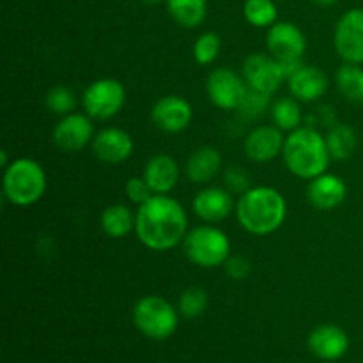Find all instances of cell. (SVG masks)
I'll return each mask as SVG.
<instances>
[{
  "mask_svg": "<svg viewBox=\"0 0 363 363\" xmlns=\"http://www.w3.org/2000/svg\"><path fill=\"white\" fill-rule=\"evenodd\" d=\"M312 354L325 362L340 360L350 350V337L337 325H319L307 339Z\"/></svg>",
  "mask_w": 363,
  "mask_h": 363,
  "instance_id": "d6986e66",
  "label": "cell"
},
{
  "mask_svg": "<svg viewBox=\"0 0 363 363\" xmlns=\"http://www.w3.org/2000/svg\"><path fill=\"white\" fill-rule=\"evenodd\" d=\"M243 16L255 28H269L277 23L279 9L275 0H245Z\"/></svg>",
  "mask_w": 363,
  "mask_h": 363,
  "instance_id": "4316f807",
  "label": "cell"
},
{
  "mask_svg": "<svg viewBox=\"0 0 363 363\" xmlns=\"http://www.w3.org/2000/svg\"><path fill=\"white\" fill-rule=\"evenodd\" d=\"M269 108H272V96L248 87L247 94H245L243 101H241L240 108H238L236 112L240 113L243 119L250 121L262 117Z\"/></svg>",
  "mask_w": 363,
  "mask_h": 363,
  "instance_id": "4dcf8cb0",
  "label": "cell"
},
{
  "mask_svg": "<svg viewBox=\"0 0 363 363\" xmlns=\"http://www.w3.org/2000/svg\"><path fill=\"white\" fill-rule=\"evenodd\" d=\"M9 155H7V151H0V167L2 169H6V167H9Z\"/></svg>",
  "mask_w": 363,
  "mask_h": 363,
  "instance_id": "e575fe53",
  "label": "cell"
},
{
  "mask_svg": "<svg viewBox=\"0 0 363 363\" xmlns=\"http://www.w3.org/2000/svg\"><path fill=\"white\" fill-rule=\"evenodd\" d=\"M222 52V38L216 32H204L199 35L191 48V55L199 66H211Z\"/></svg>",
  "mask_w": 363,
  "mask_h": 363,
  "instance_id": "f1b7e54d",
  "label": "cell"
},
{
  "mask_svg": "<svg viewBox=\"0 0 363 363\" xmlns=\"http://www.w3.org/2000/svg\"><path fill=\"white\" fill-rule=\"evenodd\" d=\"M170 18L183 28H197L208 16V0H165Z\"/></svg>",
  "mask_w": 363,
  "mask_h": 363,
  "instance_id": "603a6c76",
  "label": "cell"
},
{
  "mask_svg": "<svg viewBox=\"0 0 363 363\" xmlns=\"http://www.w3.org/2000/svg\"><path fill=\"white\" fill-rule=\"evenodd\" d=\"M48 188L45 167L34 158H16L4 169L2 191L7 202L28 208L41 201Z\"/></svg>",
  "mask_w": 363,
  "mask_h": 363,
  "instance_id": "277c9868",
  "label": "cell"
},
{
  "mask_svg": "<svg viewBox=\"0 0 363 363\" xmlns=\"http://www.w3.org/2000/svg\"><path fill=\"white\" fill-rule=\"evenodd\" d=\"M307 201L318 211H333L347 199V184L340 176L325 172L307 184Z\"/></svg>",
  "mask_w": 363,
  "mask_h": 363,
  "instance_id": "e0dca14e",
  "label": "cell"
},
{
  "mask_svg": "<svg viewBox=\"0 0 363 363\" xmlns=\"http://www.w3.org/2000/svg\"><path fill=\"white\" fill-rule=\"evenodd\" d=\"M248 85L243 74L230 67H215L206 78V94L208 99L223 112H236L243 101Z\"/></svg>",
  "mask_w": 363,
  "mask_h": 363,
  "instance_id": "ba28073f",
  "label": "cell"
},
{
  "mask_svg": "<svg viewBox=\"0 0 363 363\" xmlns=\"http://www.w3.org/2000/svg\"><path fill=\"white\" fill-rule=\"evenodd\" d=\"M333 48L337 55L350 64L363 66V9H347L333 28Z\"/></svg>",
  "mask_w": 363,
  "mask_h": 363,
  "instance_id": "9c48e42d",
  "label": "cell"
},
{
  "mask_svg": "<svg viewBox=\"0 0 363 363\" xmlns=\"http://www.w3.org/2000/svg\"><path fill=\"white\" fill-rule=\"evenodd\" d=\"M222 167V152L216 147H211V145H202V147L195 149L188 156L186 165H184V174H186L190 183L206 186V184H209L218 176Z\"/></svg>",
  "mask_w": 363,
  "mask_h": 363,
  "instance_id": "44dd1931",
  "label": "cell"
},
{
  "mask_svg": "<svg viewBox=\"0 0 363 363\" xmlns=\"http://www.w3.org/2000/svg\"><path fill=\"white\" fill-rule=\"evenodd\" d=\"M223 272L234 282L247 280L252 275V262L245 255H230L223 264Z\"/></svg>",
  "mask_w": 363,
  "mask_h": 363,
  "instance_id": "836d02e7",
  "label": "cell"
},
{
  "mask_svg": "<svg viewBox=\"0 0 363 363\" xmlns=\"http://www.w3.org/2000/svg\"><path fill=\"white\" fill-rule=\"evenodd\" d=\"M133 325L151 340H167L179 326V311L169 300L156 294L140 298L133 307Z\"/></svg>",
  "mask_w": 363,
  "mask_h": 363,
  "instance_id": "8992f818",
  "label": "cell"
},
{
  "mask_svg": "<svg viewBox=\"0 0 363 363\" xmlns=\"http://www.w3.org/2000/svg\"><path fill=\"white\" fill-rule=\"evenodd\" d=\"M188 230L186 209L170 195H152L137 208L135 236L147 250H172L183 245Z\"/></svg>",
  "mask_w": 363,
  "mask_h": 363,
  "instance_id": "6da1fadb",
  "label": "cell"
},
{
  "mask_svg": "<svg viewBox=\"0 0 363 363\" xmlns=\"http://www.w3.org/2000/svg\"><path fill=\"white\" fill-rule=\"evenodd\" d=\"M191 209L195 216L204 223H222L236 211V201L225 186H209L206 184L202 190L195 194L191 201Z\"/></svg>",
  "mask_w": 363,
  "mask_h": 363,
  "instance_id": "5bb4252c",
  "label": "cell"
},
{
  "mask_svg": "<svg viewBox=\"0 0 363 363\" xmlns=\"http://www.w3.org/2000/svg\"><path fill=\"white\" fill-rule=\"evenodd\" d=\"M144 179L155 195H169L177 186L181 177V167L170 155L160 152L151 156L144 167Z\"/></svg>",
  "mask_w": 363,
  "mask_h": 363,
  "instance_id": "ffe728a7",
  "label": "cell"
},
{
  "mask_svg": "<svg viewBox=\"0 0 363 363\" xmlns=\"http://www.w3.org/2000/svg\"><path fill=\"white\" fill-rule=\"evenodd\" d=\"M191 121H194V108L190 101L179 94L162 96L151 106V123L163 133H181L190 128Z\"/></svg>",
  "mask_w": 363,
  "mask_h": 363,
  "instance_id": "4fadbf2b",
  "label": "cell"
},
{
  "mask_svg": "<svg viewBox=\"0 0 363 363\" xmlns=\"http://www.w3.org/2000/svg\"><path fill=\"white\" fill-rule=\"evenodd\" d=\"M181 247L188 261L202 269L223 268L233 255L229 236L213 223H202L188 230Z\"/></svg>",
  "mask_w": 363,
  "mask_h": 363,
  "instance_id": "5b68a950",
  "label": "cell"
},
{
  "mask_svg": "<svg viewBox=\"0 0 363 363\" xmlns=\"http://www.w3.org/2000/svg\"><path fill=\"white\" fill-rule=\"evenodd\" d=\"M238 223L245 233L264 238L275 234L286 223L287 201L273 186H252L236 201Z\"/></svg>",
  "mask_w": 363,
  "mask_h": 363,
  "instance_id": "7a4b0ae2",
  "label": "cell"
},
{
  "mask_svg": "<svg viewBox=\"0 0 363 363\" xmlns=\"http://www.w3.org/2000/svg\"><path fill=\"white\" fill-rule=\"evenodd\" d=\"M335 87L344 99L351 103H363V67L362 64L344 62L335 71Z\"/></svg>",
  "mask_w": 363,
  "mask_h": 363,
  "instance_id": "484cf974",
  "label": "cell"
},
{
  "mask_svg": "<svg viewBox=\"0 0 363 363\" xmlns=\"http://www.w3.org/2000/svg\"><path fill=\"white\" fill-rule=\"evenodd\" d=\"M144 4H147V6H155V4H160V2H165V0H142Z\"/></svg>",
  "mask_w": 363,
  "mask_h": 363,
  "instance_id": "8d00e7d4",
  "label": "cell"
},
{
  "mask_svg": "<svg viewBox=\"0 0 363 363\" xmlns=\"http://www.w3.org/2000/svg\"><path fill=\"white\" fill-rule=\"evenodd\" d=\"M135 222H137V211H131L130 206L123 202L106 206L99 215V227L103 234L112 240H123L128 234L135 233Z\"/></svg>",
  "mask_w": 363,
  "mask_h": 363,
  "instance_id": "7402d4cb",
  "label": "cell"
},
{
  "mask_svg": "<svg viewBox=\"0 0 363 363\" xmlns=\"http://www.w3.org/2000/svg\"><path fill=\"white\" fill-rule=\"evenodd\" d=\"M94 121L85 112H71L60 117L59 123L53 128V144L59 151L73 155L84 151L92 144L94 138Z\"/></svg>",
  "mask_w": 363,
  "mask_h": 363,
  "instance_id": "30bf717a",
  "label": "cell"
},
{
  "mask_svg": "<svg viewBox=\"0 0 363 363\" xmlns=\"http://www.w3.org/2000/svg\"><path fill=\"white\" fill-rule=\"evenodd\" d=\"M326 137V145H328L330 156L333 162H344L354 155L358 145L357 131L344 123H333L330 126Z\"/></svg>",
  "mask_w": 363,
  "mask_h": 363,
  "instance_id": "cb8c5ba5",
  "label": "cell"
},
{
  "mask_svg": "<svg viewBox=\"0 0 363 363\" xmlns=\"http://www.w3.org/2000/svg\"><path fill=\"white\" fill-rule=\"evenodd\" d=\"M266 48L279 62L303 60L307 52V38L293 21H277L266 32Z\"/></svg>",
  "mask_w": 363,
  "mask_h": 363,
  "instance_id": "7c38bea8",
  "label": "cell"
},
{
  "mask_svg": "<svg viewBox=\"0 0 363 363\" xmlns=\"http://www.w3.org/2000/svg\"><path fill=\"white\" fill-rule=\"evenodd\" d=\"M124 191H126V197L137 206L144 204V202H147L149 199L155 195L152 194L151 186L147 184V181L144 179V176L130 177L126 183V186H124Z\"/></svg>",
  "mask_w": 363,
  "mask_h": 363,
  "instance_id": "d6a6232c",
  "label": "cell"
},
{
  "mask_svg": "<svg viewBox=\"0 0 363 363\" xmlns=\"http://www.w3.org/2000/svg\"><path fill=\"white\" fill-rule=\"evenodd\" d=\"M245 82L250 89L273 96L286 82L282 66L269 53H250L241 67Z\"/></svg>",
  "mask_w": 363,
  "mask_h": 363,
  "instance_id": "8fae6325",
  "label": "cell"
},
{
  "mask_svg": "<svg viewBox=\"0 0 363 363\" xmlns=\"http://www.w3.org/2000/svg\"><path fill=\"white\" fill-rule=\"evenodd\" d=\"M223 186L230 191L233 195H241L248 190L250 186V177L240 167H229L223 172Z\"/></svg>",
  "mask_w": 363,
  "mask_h": 363,
  "instance_id": "1f68e13d",
  "label": "cell"
},
{
  "mask_svg": "<svg viewBox=\"0 0 363 363\" xmlns=\"http://www.w3.org/2000/svg\"><path fill=\"white\" fill-rule=\"evenodd\" d=\"M286 135L275 124H261L245 137L243 151L250 162L268 163L282 156Z\"/></svg>",
  "mask_w": 363,
  "mask_h": 363,
  "instance_id": "2e32d148",
  "label": "cell"
},
{
  "mask_svg": "<svg viewBox=\"0 0 363 363\" xmlns=\"http://www.w3.org/2000/svg\"><path fill=\"white\" fill-rule=\"evenodd\" d=\"M91 149L99 162L108 163V165H121L131 158L135 151V142L123 128L106 126L96 131Z\"/></svg>",
  "mask_w": 363,
  "mask_h": 363,
  "instance_id": "9a60e30c",
  "label": "cell"
},
{
  "mask_svg": "<svg viewBox=\"0 0 363 363\" xmlns=\"http://www.w3.org/2000/svg\"><path fill=\"white\" fill-rule=\"evenodd\" d=\"M275 2H277V0H275Z\"/></svg>",
  "mask_w": 363,
  "mask_h": 363,
  "instance_id": "74e56055",
  "label": "cell"
},
{
  "mask_svg": "<svg viewBox=\"0 0 363 363\" xmlns=\"http://www.w3.org/2000/svg\"><path fill=\"white\" fill-rule=\"evenodd\" d=\"M209 305L208 291L199 286H191L181 293L179 301H177V311L183 318L195 319L206 312Z\"/></svg>",
  "mask_w": 363,
  "mask_h": 363,
  "instance_id": "83f0119b",
  "label": "cell"
},
{
  "mask_svg": "<svg viewBox=\"0 0 363 363\" xmlns=\"http://www.w3.org/2000/svg\"><path fill=\"white\" fill-rule=\"evenodd\" d=\"M45 106L53 113V116H67L74 112L77 106V96L66 85H53L45 96Z\"/></svg>",
  "mask_w": 363,
  "mask_h": 363,
  "instance_id": "f546056e",
  "label": "cell"
},
{
  "mask_svg": "<svg viewBox=\"0 0 363 363\" xmlns=\"http://www.w3.org/2000/svg\"><path fill=\"white\" fill-rule=\"evenodd\" d=\"M282 160L294 177L311 181L328 172L332 156L321 131L312 126H300L286 135Z\"/></svg>",
  "mask_w": 363,
  "mask_h": 363,
  "instance_id": "3957f363",
  "label": "cell"
},
{
  "mask_svg": "<svg viewBox=\"0 0 363 363\" xmlns=\"http://www.w3.org/2000/svg\"><path fill=\"white\" fill-rule=\"evenodd\" d=\"M314 4H318V6H333L335 2H339V0H312Z\"/></svg>",
  "mask_w": 363,
  "mask_h": 363,
  "instance_id": "d590c367",
  "label": "cell"
},
{
  "mask_svg": "<svg viewBox=\"0 0 363 363\" xmlns=\"http://www.w3.org/2000/svg\"><path fill=\"white\" fill-rule=\"evenodd\" d=\"M269 116H272V123L279 130H282L284 133H291V131L298 130L303 123L301 103L291 94L275 99L272 103V108H269Z\"/></svg>",
  "mask_w": 363,
  "mask_h": 363,
  "instance_id": "d4e9b609",
  "label": "cell"
},
{
  "mask_svg": "<svg viewBox=\"0 0 363 363\" xmlns=\"http://www.w3.org/2000/svg\"><path fill=\"white\" fill-rule=\"evenodd\" d=\"M287 89L300 103H314L326 94L330 87V77L319 66L303 64L293 77L287 78Z\"/></svg>",
  "mask_w": 363,
  "mask_h": 363,
  "instance_id": "ac0fdd59",
  "label": "cell"
},
{
  "mask_svg": "<svg viewBox=\"0 0 363 363\" xmlns=\"http://www.w3.org/2000/svg\"><path fill=\"white\" fill-rule=\"evenodd\" d=\"M126 99L128 91L124 84L112 77H103L91 82L82 92L84 112L92 121H101V123L119 116L126 105Z\"/></svg>",
  "mask_w": 363,
  "mask_h": 363,
  "instance_id": "52a82bcc",
  "label": "cell"
}]
</instances>
